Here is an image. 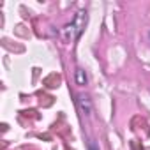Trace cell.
<instances>
[{
    "label": "cell",
    "mask_w": 150,
    "mask_h": 150,
    "mask_svg": "<svg viewBox=\"0 0 150 150\" xmlns=\"http://www.w3.org/2000/svg\"><path fill=\"white\" fill-rule=\"evenodd\" d=\"M74 80H76V85H80V87L87 85V81H88L87 72L83 69H76V72H74Z\"/></svg>",
    "instance_id": "obj_3"
},
{
    "label": "cell",
    "mask_w": 150,
    "mask_h": 150,
    "mask_svg": "<svg viewBox=\"0 0 150 150\" xmlns=\"http://www.w3.org/2000/svg\"><path fill=\"white\" fill-rule=\"evenodd\" d=\"M87 23H88L87 11H78L76 16H74V20H72L69 25H65V27L62 28V37H64V41H67V42L78 41V39L81 37V34H83Z\"/></svg>",
    "instance_id": "obj_1"
},
{
    "label": "cell",
    "mask_w": 150,
    "mask_h": 150,
    "mask_svg": "<svg viewBox=\"0 0 150 150\" xmlns=\"http://www.w3.org/2000/svg\"><path fill=\"white\" fill-rule=\"evenodd\" d=\"M88 150H99V148L96 146V143H94V141H90V143H88Z\"/></svg>",
    "instance_id": "obj_4"
},
{
    "label": "cell",
    "mask_w": 150,
    "mask_h": 150,
    "mask_svg": "<svg viewBox=\"0 0 150 150\" xmlns=\"http://www.w3.org/2000/svg\"><path fill=\"white\" fill-rule=\"evenodd\" d=\"M148 37H150V34H148Z\"/></svg>",
    "instance_id": "obj_5"
},
{
    "label": "cell",
    "mask_w": 150,
    "mask_h": 150,
    "mask_svg": "<svg viewBox=\"0 0 150 150\" xmlns=\"http://www.w3.org/2000/svg\"><path fill=\"white\" fill-rule=\"evenodd\" d=\"M76 101H78V106H80L81 113L90 115V111H92V101H90V97H88V96H85V94H80Z\"/></svg>",
    "instance_id": "obj_2"
}]
</instances>
